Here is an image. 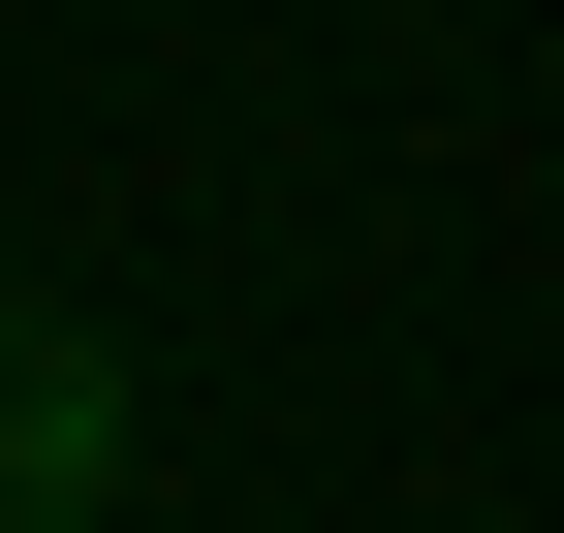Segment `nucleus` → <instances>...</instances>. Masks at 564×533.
Returning <instances> with one entry per match:
<instances>
[{"label":"nucleus","mask_w":564,"mask_h":533,"mask_svg":"<svg viewBox=\"0 0 564 533\" xmlns=\"http://www.w3.org/2000/svg\"><path fill=\"white\" fill-rule=\"evenodd\" d=\"M126 439H158V377H126L95 314L0 283V533H95V502H126Z\"/></svg>","instance_id":"obj_1"}]
</instances>
